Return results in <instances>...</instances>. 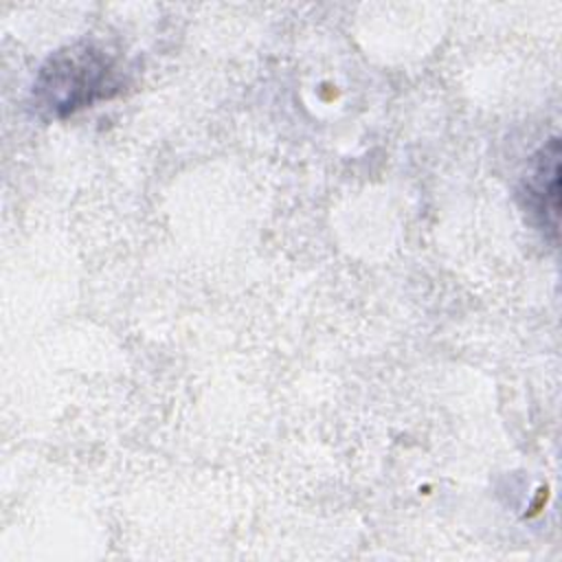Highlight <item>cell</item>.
<instances>
[{
  "mask_svg": "<svg viewBox=\"0 0 562 562\" xmlns=\"http://www.w3.org/2000/svg\"><path fill=\"white\" fill-rule=\"evenodd\" d=\"M123 86L119 64L90 42H77L53 53L33 83V108L46 119H64L101 99L114 97Z\"/></svg>",
  "mask_w": 562,
  "mask_h": 562,
  "instance_id": "1",
  "label": "cell"
},
{
  "mask_svg": "<svg viewBox=\"0 0 562 562\" xmlns=\"http://www.w3.org/2000/svg\"><path fill=\"white\" fill-rule=\"evenodd\" d=\"M520 200L533 222L555 239L560 217V140L555 136L533 156L520 184Z\"/></svg>",
  "mask_w": 562,
  "mask_h": 562,
  "instance_id": "2",
  "label": "cell"
}]
</instances>
